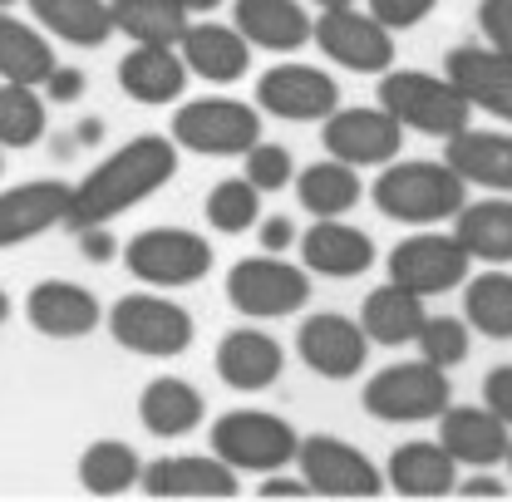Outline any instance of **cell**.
Segmentation results:
<instances>
[{"instance_id":"cell-17","label":"cell","mask_w":512,"mask_h":502,"mask_svg":"<svg viewBox=\"0 0 512 502\" xmlns=\"http://www.w3.org/2000/svg\"><path fill=\"white\" fill-rule=\"evenodd\" d=\"M25 315L40 335L50 340H84L104 325V306L89 286L79 281H40L25 296Z\"/></svg>"},{"instance_id":"cell-5","label":"cell","mask_w":512,"mask_h":502,"mask_svg":"<svg viewBox=\"0 0 512 502\" xmlns=\"http://www.w3.org/2000/svg\"><path fill=\"white\" fill-rule=\"evenodd\" d=\"M109 335L124 345L128 355L173 360V355H183L192 345L197 325H192V315L178 301H168L158 291H128L109 311Z\"/></svg>"},{"instance_id":"cell-1","label":"cell","mask_w":512,"mask_h":502,"mask_svg":"<svg viewBox=\"0 0 512 502\" xmlns=\"http://www.w3.org/2000/svg\"><path fill=\"white\" fill-rule=\"evenodd\" d=\"M178 173V143L168 133H138L124 148H114L79 188H69V212L64 227H109L114 217L133 212L138 202H148L158 188H168Z\"/></svg>"},{"instance_id":"cell-50","label":"cell","mask_w":512,"mask_h":502,"mask_svg":"<svg viewBox=\"0 0 512 502\" xmlns=\"http://www.w3.org/2000/svg\"><path fill=\"white\" fill-rule=\"evenodd\" d=\"M5 320H10V296L0 291V325H5Z\"/></svg>"},{"instance_id":"cell-10","label":"cell","mask_w":512,"mask_h":502,"mask_svg":"<svg viewBox=\"0 0 512 502\" xmlns=\"http://www.w3.org/2000/svg\"><path fill=\"white\" fill-rule=\"evenodd\" d=\"M311 40L330 64L355 69V74H384L394 64V35L370 10H355V5L320 10V20H311Z\"/></svg>"},{"instance_id":"cell-42","label":"cell","mask_w":512,"mask_h":502,"mask_svg":"<svg viewBox=\"0 0 512 502\" xmlns=\"http://www.w3.org/2000/svg\"><path fill=\"white\" fill-rule=\"evenodd\" d=\"M434 5H439V0H370V15L380 20L384 30H409V25L429 20Z\"/></svg>"},{"instance_id":"cell-6","label":"cell","mask_w":512,"mask_h":502,"mask_svg":"<svg viewBox=\"0 0 512 502\" xmlns=\"http://www.w3.org/2000/svg\"><path fill=\"white\" fill-rule=\"evenodd\" d=\"M296 429L281 414L266 409H227L212 424V453L237 468V473H276L286 463H296Z\"/></svg>"},{"instance_id":"cell-25","label":"cell","mask_w":512,"mask_h":502,"mask_svg":"<svg viewBox=\"0 0 512 502\" xmlns=\"http://www.w3.org/2000/svg\"><path fill=\"white\" fill-rule=\"evenodd\" d=\"M444 163L463 183L512 192V133H498V128H458V133H448Z\"/></svg>"},{"instance_id":"cell-24","label":"cell","mask_w":512,"mask_h":502,"mask_svg":"<svg viewBox=\"0 0 512 502\" xmlns=\"http://www.w3.org/2000/svg\"><path fill=\"white\" fill-rule=\"evenodd\" d=\"M301 261L316 276L355 281L375 266V242L360 227H340V217H316V227L301 237Z\"/></svg>"},{"instance_id":"cell-21","label":"cell","mask_w":512,"mask_h":502,"mask_svg":"<svg viewBox=\"0 0 512 502\" xmlns=\"http://www.w3.org/2000/svg\"><path fill=\"white\" fill-rule=\"evenodd\" d=\"M217 379L227 389H242V394H256V389H271L281 370H286V350L256 330V325H242V330H227L222 345H217Z\"/></svg>"},{"instance_id":"cell-54","label":"cell","mask_w":512,"mask_h":502,"mask_svg":"<svg viewBox=\"0 0 512 502\" xmlns=\"http://www.w3.org/2000/svg\"><path fill=\"white\" fill-rule=\"evenodd\" d=\"M0 173H5V153H0Z\"/></svg>"},{"instance_id":"cell-52","label":"cell","mask_w":512,"mask_h":502,"mask_svg":"<svg viewBox=\"0 0 512 502\" xmlns=\"http://www.w3.org/2000/svg\"><path fill=\"white\" fill-rule=\"evenodd\" d=\"M503 463H508V468H512V439H508V453H503Z\"/></svg>"},{"instance_id":"cell-16","label":"cell","mask_w":512,"mask_h":502,"mask_svg":"<svg viewBox=\"0 0 512 502\" xmlns=\"http://www.w3.org/2000/svg\"><path fill=\"white\" fill-rule=\"evenodd\" d=\"M448 84L483 114L512 124V55H498L493 45H458L448 50Z\"/></svg>"},{"instance_id":"cell-9","label":"cell","mask_w":512,"mask_h":502,"mask_svg":"<svg viewBox=\"0 0 512 502\" xmlns=\"http://www.w3.org/2000/svg\"><path fill=\"white\" fill-rule=\"evenodd\" d=\"M261 138V114L242 99H192L173 114V143L202 158H242Z\"/></svg>"},{"instance_id":"cell-28","label":"cell","mask_w":512,"mask_h":502,"mask_svg":"<svg viewBox=\"0 0 512 502\" xmlns=\"http://www.w3.org/2000/svg\"><path fill=\"white\" fill-rule=\"evenodd\" d=\"M232 25L247 35V45L271 55H291L311 40V15L301 10V0H237Z\"/></svg>"},{"instance_id":"cell-32","label":"cell","mask_w":512,"mask_h":502,"mask_svg":"<svg viewBox=\"0 0 512 502\" xmlns=\"http://www.w3.org/2000/svg\"><path fill=\"white\" fill-rule=\"evenodd\" d=\"M424 296L404 291V286H375L360 306V330L370 335V345H409L419 320H424Z\"/></svg>"},{"instance_id":"cell-37","label":"cell","mask_w":512,"mask_h":502,"mask_svg":"<svg viewBox=\"0 0 512 502\" xmlns=\"http://www.w3.org/2000/svg\"><path fill=\"white\" fill-rule=\"evenodd\" d=\"M50 124V104L35 84H0V148H35Z\"/></svg>"},{"instance_id":"cell-43","label":"cell","mask_w":512,"mask_h":502,"mask_svg":"<svg viewBox=\"0 0 512 502\" xmlns=\"http://www.w3.org/2000/svg\"><path fill=\"white\" fill-rule=\"evenodd\" d=\"M483 404L512 429V365H493L483 375Z\"/></svg>"},{"instance_id":"cell-49","label":"cell","mask_w":512,"mask_h":502,"mask_svg":"<svg viewBox=\"0 0 512 502\" xmlns=\"http://www.w3.org/2000/svg\"><path fill=\"white\" fill-rule=\"evenodd\" d=\"M178 5H183L188 15H207V10H217L222 0H178Z\"/></svg>"},{"instance_id":"cell-29","label":"cell","mask_w":512,"mask_h":502,"mask_svg":"<svg viewBox=\"0 0 512 502\" xmlns=\"http://www.w3.org/2000/svg\"><path fill=\"white\" fill-rule=\"evenodd\" d=\"M202 419H207V399L178 375H158L138 394V424L153 439H183Z\"/></svg>"},{"instance_id":"cell-7","label":"cell","mask_w":512,"mask_h":502,"mask_svg":"<svg viewBox=\"0 0 512 502\" xmlns=\"http://www.w3.org/2000/svg\"><path fill=\"white\" fill-rule=\"evenodd\" d=\"M124 266L153 291L197 286L212 271V242L188 232V227H148V232L128 237Z\"/></svg>"},{"instance_id":"cell-3","label":"cell","mask_w":512,"mask_h":502,"mask_svg":"<svg viewBox=\"0 0 512 502\" xmlns=\"http://www.w3.org/2000/svg\"><path fill=\"white\" fill-rule=\"evenodd\" d=\"M380 109L404 128V133H424V138H448L458 128H468L473 104L448 84V74H419V69H384L380 74Z\"/></svg>"},{"instance_id":"cell-51","label":"cell","mask_w":512,"mask_h":502,"mask_svg":"<svg viewBox=\"0 0 512 502\" xmlns=\"http://www.w3.org/2000/svg\"><path fill=\"white\" fill-rule=\"evenodd\" d=\"M320 10H330V5H355V0H316Z\"/></svg>"},{"instance_id":"cell-13","label":"cell","mask_w":512,"mask_h":502,"mask_svg":"<svg viewBox=\"0 0 512 502\" xmlns=\"http://www.w3.org/2000/svg\"><path fill=\"white\" fill-rule=\"evenodd\" d=\"M320 124H325L320 128L325 153L350 163V168H384L404 148V128L394 124L380 104L375 109H330Z\"/></svg>"},{"instance_id":"cell-45","label":"cell","mask_w":512,"mask_h":502,"mask_svg":"<svg viewBox=\"0 0 512 502\" xmlns=\"http://www.w3.org/2000/svg\"><path fill=\"white\" fill-rule=\"evenodd\" d=\"M291 242H296L291 217H266V222H261V251H286Z\"/></svg>"},{"instance_id":"cell-26","label":"cell","mask_w":512,"mask_h":502,"mask_svg":"<svg viewBox=\"0 0 512 502\" xmlns=\"http://www.w3.org/2000/svg\"><path fill=\"white\" fill-rule=\"evenodd\" d=\"M448 222H453L458 247L468 251V261H488V266H508L512 261V192L463 202Z\"/></svg>"},{"instance_id":"cell-15","label":"cell","mask_w":512,"mask_h":502,"mask_svg":"<svg viewBox=\"0 0 512 502\" xmlns=\"http://www.w3.org/2000/svg\"><path fill=\"white\" fill-rule=\"evenodd\" d=\"M296 350H301V365L316 370L320 379H355L365 370V360H370V335L350 315L320 311L301 320Z\"/></svg>"},{"instance_id":"cell-14","label":"cell","mask_w":512,"mask_h":502,"mask_svg":"<svg viewBox=\"0 0 512 502\" xmlns=\"http://www.w3.org/2000/svg\"><path fill=\"white\" fill-rule=\"evenodd\" d=\"M256 104L286 124H320L330 109H340V84L311 64H276L256 79Z\"/></svg>"},{"instance_id":"cell-44","label":"cell","mask_w":512,"mask_h":502,"mask_svg":"<svg viewBox=\"0 0 512 502\" xmlns=\"http://www.w3.org/2000/svg\"><path fill=\"white\" fill-rule=\"evenodd\" d=\"M84 84H89V79H84L79 69H64V64H55V69L45 74V84H40V89H45V104H74V99L84 94Z\"/></svg>"},{"instance_id":"cell-11","label":"cell","mask_w":512,"mask_h":502,"mask_svg":"<svg viewBox=\"0 0 512 502\" xmlns=\"http://www.w3.org/2000/svg\"><path fill=\"white\" fill-rule=\"evenodd\" d=\"M296 463H301V478L311 493L325 498H375L384 488L380 468L370 463L365 448H355L350 439H335V434H311V439L296 443Z\"/></svg>"},{"instance_id":"cell-18","label":"cell","mask_w":512,"mask_h":502,"mask_svg":"<svg viewBox=\"0 0 512 502\" xmlns=\"http://www.w3.org/2000/svg\"><path fill=\"white\" fill-rule=\"evenodd\" d=\"M64 212H69V183L35 178V183L5 188L0 192V251L25 247L45 237L50 227H64Z\"/></svg>"},{"instance_id":"cell-38","label":"cell","mask_w":512,"mask_h":502,"mask_svg":"<svg viewBox=\"0 0 512 502\" xmlns=\"http://www.w3.org/2000/svg\"><path fill=\"white\" fill-rule=\"evenodd\" d=\"M207 227L237 237V232H252L256 227V212H261V192L247 183V178H222L217 188L207 192Z\"/></svg>"},{"instance_id":"cell-22","label":"cell","mask_w":512,"mask_h":502,"mask_svg":"<svg viewBox=\"0 0 512 502\" xmlns=\"http://www.w3.org/2000/svg\"><path fill=\"white\" fill-rule=\"evenodd\" d=\"M119 89L148 109L178 104L188 89V64L178 55V45H133L119 60Z\"/></svg>"},{"instance_id":"cell-53","label":"cell","mask_w":512,"mask_h":502,"mask_svg":"<svg viewBox=\"0 0 512 502\" xmlns=\"http://www.w3.org/2000/svg\"><path fill=\"white\" fill-rule=\"evenodd\" d=\"M10 5H15V0H0V10H10Z\"/></svg>"},{"instance_id":"cell-23","label":"cell","mask_w":512,"mask_h":502,"mask_svg":"<svg viewBox=\"0 0 512 502\" xmlns=\"http://www.w3.org/2000/svg\"><path fill=\"white\" fill-rule=\"evenodd\" d=\"M178 55L192 74H202L207 84H237L247 69H252V45L237 25H217V20H202L188 25L183 40H178Z\"/></svg>"},{"instance_id":"cell-41","label":"cell","mask_w":512,"mask_h":502,"mask_svg":"<svg viewBox=\"0 0 512 502\" xmlns=\"http://www.w3.org/2000/svg\"><path fill=\"white\" fill-rule=\"evenodd\" d=\"M478 30H483V45H493L498 55H512V0H483Z\"/></svg>"},{"instance_id":"cell-31","label":"cell","mask_w":512,"mask_h":502,"mask_svg":"<svg viewBox=\"0 0 512 502\" xmlns=\"http://www.w3.org/2000/svg\"><path fill=\"white\" fill-rule=\"evenodd\" d=\"M296 197L311 217H345L360 207L365 197V183H360V168L340 163V158H325V163H311L301 168L296 178Z\"/></svg>"},{"instance_id":"cell-35","label":"cell","mask_w":512,"mask_h":502,"mask_svg":"<svg viewBox=\"0 0 512 502\" xmlns=\"http://www.w3.org/2000/svg\"><path fill=\"white\" fill-rule=\"evenodd\" d=\"M463 315H468V330L488 340H512V271L493 266L463 281Z\"/></svg>"},{"instance_id":"cell-48","label":"cell","mask_w":512,"mask_h":502,"mask_svg":"<svg viewBox=\"0 0 512 502\" xmlns=\"http://www.w3.org/2000/svg\"><path fill=\"white\" fill-rule=\"evenodd\" d=\"M261 493H266V498H306L311 488H306V478H271V473H266V478H261Z\"/></svg>"},{"instance_id":"cell-36","label":"cell","mask_w":512,"mask_h":502,"mask_svg":"<svg viewBox=\"0 0 512 502\" xmlns=\"http://www.w3.org/2000/svg\"><path fill=\"white\" fill-rule=\"evenodd\" d=\"M138 473H143V458L124 439H94L79 453V483L89 493H99V498H114V493L138 488Z\"/></svg>"},{"instance_id":"cell-33","label":"cell","mask_w":512,"mask_h":502,"mask_svg":"<svg viewBox=\"0 0 512 502\" xmlns=\"http://www.w3.org/2000/svg\"><path fill=\"white\" fill-rule=\"evenodd\" d=\"M55 45L35 30V25H25V20H15L10 10H0V79H10V84H45V74L55 69Z\"/></svg>"},{"instance_id":"cell-30","label":"cell","mask_w":512,"mask_h":502,"mask_svg":"<svg viewBox=\"0 0 512 502\" xmlns=\"http://www.w3.org/2000/svg\"><path fill=\"white\" fill-rule=\"evenodd\" d=\"M30 15L64 45H79V50H99L109 35H114V20H109V0H25Z\"/></svg>"},{"instance_id":"cell-39","label":"cell","mask_w":512,"mask_h":502,"mask_svg":"<svg viewBox=\"0 0 512 502\" xmlns=\"http://www.w3.org/2000/svg\"><path fill=\"white\" fill-rule=\"evenodd\" d=\"M414 340H419V360H429V365H439V370L463 365L468 350H473L468 320H458V315H424L419 330H414Z\"/></svg>"},{"instance_id":"cell-34","label":"cell","mask_w":512,"mask_h":502,"mask_svg":"<svg viewBox=\"0 0 512 502\" xmlns=\"http://www.w3.org/2000/svg\"><path fill=\"white\" fill-rule=\"evenodd\" d=\"M114 35H128L133 45H178L188 30V10L178 0H109Z\"/></svg>"},{"instance_id":"cell-20","label":"cell","mask_w":512,"mask_h":502,"mask_svg":"<svg viewBox=\"0 0 512 502\" xmlns=\"http://www.w3.org/2000/svg\"><path fill=\"white\" fill-rule=\"evenodd\" d=\"M508 439L512 429L483 404H448L444 414H439V443L448 448V458L453 463H463V468H493V463H503V453H508Z\"/></svg>"},{"instance_id":"cell-19","label":"cell","mask_w":512,"mask_h":502,"mask_svg":"<svg viewBox=\"0 0 512 502\" xmlns=\"http://www.w3.org/2000/svg\"><path fill=\"white\" fill-rule=\"evenodd\" d=\"M143 493L153 498H232L237 493V468H227L217 453L202 458V453H168V458H153L143 473H138Z\"/></svg>"},{"instance_id":"cell-47","label":"cell","mask_w":512,"mask_h":502,"mask_svg":"<svg viewBox=\"0 0 512 502\" xmlns=\"http://www.w3.org/2000/svg\"><path fill=\"white\" fill-rule=\"evenodd\" d=\"M453 488H458L463 498H503V493H508V483L493 478V473H483V478H458Z\"/></svg>"},{"instance_id":"cell-40","label":"cell","mask_w":512,"mask_h":502,"mask_svg":"<svg viewBox=\"0 0 512 502\" xmlns=\"http://www.w3.org/2000/svg\"><path fill=\"white\" fill-rule=\"evenodd\" d=\"M242 158H247V173H242V178H247L256 192H281V188H291V178H296V158H291L281 143H261V138H256Z\"/></svg>"},{"instance_id":"cell-8","label":"cell","mask_w":512,"mask_h":502,"mask_svg":"<svg viewBox=\"0 0 512 502\" xmlns=\"http://www.w3.org/2000/svg\"><path fill=\"white\" fill-rule=\"evenodd\" d=\"M227 301L252 320H276V315H291L311 301V276L301 266H291L281 251L242 256L227 271Z\"/></svg>"},{"instance_id":"cell-12","label":"cell","mask_w":512,"mask_h":502,"mask_svg":"<svg viewBox=\"0 0 512 502\" xmlns=\"http://www.w3.org/2000/svg\"><path fill=\"white\" fill-rule=\"evenodd\" d=\"M389 281L414 296H444L468 281V251L458 247L453 232H414L389 251Z\"/></svg>"},{"instance_id":"cell-2","label":"cell","mask_w":512,"mask_h":502,"mask_svg":"<svg viewBox=\"0 0 512 502\" xmlns=\"http://www.w3.org/2000/svg\"><path fill=\"white\" fill-rule=\"evenodd\" d=\"M375 207L394 222H409V227H434L448 222L463 202H468V183L448 168V163H429V158H389L380 173V183L370 188Z\"/></svg>"},{"instance_id":"cell-46","label":"cell","mask_w":512,"mask_h":502,"mask_svg":"<svg viewBox=\"0 0 512 502\" xmlns=\"http://www.w3.org/2000/svg\"><path fill=\"white\" fill-rule=\"evenodd\" d=\"M79 251H84L89 261H109V256H114L109 227H79Z\"/></svg>"},{"instance_id":"cell-4","label":"cell","mask_w":512,"mask_h":502,"mask_svg":"<svg viewBox=\"0 0 512 502\" xmlns=\"http://www.w3.org/2000/svg\"><path fill=\"white\" fill-rule=\"evenodd\" d=\"M360 404L380 424H424V419H439L453 404V384H448V370L429 365V360H404V365L370 375Z\"/></svg>"},{"instance_id":"cell-27","label":"cell","mask_w":512,"mask_h":502,"mask_svg":"<svg viewBox=\"0 0 512 502\" xmlns=\"http://www.w3.org/2000/svg\"><path fill=\"white\" fill-rule=\"evenodd\" d=\"M384 483L404 498H444L458 483V463L448 458V448L439 439H409L389 453Z\"/></svg>"}]
</instances>
